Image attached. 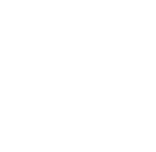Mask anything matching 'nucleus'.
<instances>
[]
</instances>
